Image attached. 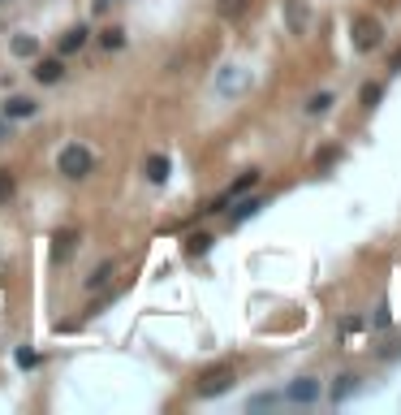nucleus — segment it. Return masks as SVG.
Returning a JSON list of instances; mask_svg holds the SVG:
<instances>
[{"label": "nucleus", "mask_w": 401, "mask_h": 415, "mask_svg": "<svg viewBox=\"0 0 401 415\" xmlns=\"http://www.w3.org/2000/svg\"><path fill=\"white\" fill-rule=\"evenodd\" d=\"M380 39H384V26H380L376 18L358 13V18L349 22V43H354L358 52H376V48H380Z\"/></svg>", "instance_id": "nucleus-1"}, {"label": "nucleus", "mask_w": 401, "mask_h": 415, "mask_svg": "<svg viewBox=\"0 0 401 415\" xmlns=\"http://www.w3.org/2000/svg\"><path fill=\"white\" fill-rule=\"evenodd\" d=\"M91 165H95V156L87 152V148H78V143H69V148H61V156H56V169L65 173V178H87L91 173Z\"/></svg>", "instance_id": "nucleus-2"}, {"label": "nucleus", "mask_w": 401, "mask_h": 415, "mask_svg": "<svg viewBox=\"0 0 401 415\" xmlns=\"http://www.w3.org/2000/svg\"><path fill=\"white\" fill-rule=\"evenodd\" d=\"M233 389V368H207L203 376H199V385H195V394L199 398H220V394H229Z\"/></svg>", "instance_id": "nucleus-3"}, {"label": "nucleus", "mask_w": 401, "mask_h": 415, "mask_svg": "<svg viewBox=\"0 0 401 415\" xmlns=\"http://www.w3.org/2000/svg\"><path fill=\"white\" fill-rule=\"evenodd\" d=\"M319 394H324V389H319L315 376H298L294 385L285 389V403H302V407H307V403H319Z\"/></svg>", "instance_id": "nucleus-4"}, {"label": "nucleus", "mask_w": 401, "mask_h": 415, "mask_svg": "<svg viewBox=\"0 0 401 415\" xmlns=\"http://www.w3.org/2000/svg\"><path fill=\"white\" fill-rule=\"evenodd\" d=\"M246 78H250V74H246L242 65H224V74L216 78V91H220V95H237V91L246 87Z\"/></svg>", "instance_id": "nucleus-5"}, {"label": "nucleus", "mask_w": 401, "mask_h": 415, "mask_svg": "<svg viewBox=\"0 0 401 415\" xmlns=\"http://www.w3.org/2000/svg\"><path fill=\"white\" fill-rule=\"evenodd\" d=\"M35 113H39V104L26 100V95H13V100L5 104V117L9 121H26V117H35Z\"/></svg>", "instance_id": "nucleus-6"}, {"label": "nucleus", "mask_w": 401, "mask_h": 415, "mask_svg": "<svg viewBox=\"0 0 401 415\" xmlns=\"http://www.w3.org/2000/svg\"><path fill=\"white\" fill-rule=\"evenodd\" d=\"M142 169H147V182H151V186H164V182H169V156L151 152V156H147V165H142Z\"/></svg>", "instance_id": "nucleus-7"}, {"label": "nucleus", "mask_w": 401, "mask_h": 415, "mask_svg": "<svg viewBox=\"0 0 401 415\" xmlns=\"http://www.w3.org/2000/svg\"><path fill=\"white\" fill-rule=\"evenodd\" d=\"M285 22H290L294 35H302V30H307V5H302V0H285Z\"/></svg>", "instance_id": "nucleus-8"}, {"label": "nucleus", "mask_w": 401, "mask_h": 415, "mask_svg": "<svg viewBox=\"0 0 401 415\" xmlns=\"http://www.w3.org/2000/svg\"><path fill=\"white\" fill-rule=\"evenodd\" d=\"M61 74H65V65H61L56 57L35 61V83H61Z\"/></svg>", "instance_id": "nucleus-9"}, {"label": "nucleus", "mask_w": 401, "mask_h": 415, "mask_svg": "<svg viewBox=\"0 0 401 415\" xmlns=\"http://www.w3.org/2000/svg\"><path fill=\"white\" fill-rule=\"evenodd\" d=\"M83 43H87V26H69L65 35H61V43H56V48H61V52L69 57V52H78Z\"/></svg>", "instance_id": "nucleus-10"}, {"label": "nucleus", "mask_w": 401, "mask_h": 415, "mask_svg": "<svg viewBox=\"0 0 401 415\" xmlns=\"http://www.w3.org/2000/svg\"><path fill=\"white\" fill-rule=\"evenodd\" d=\"M74 243H78V234H74V230H61V234H56V247H52V255H56V260H65V255L74 251Z\"/></svg>", "instance_id": "nucleus-11"}, {"label": "nucleus", "mask_w": 401, "mask_h": 415, "mask_svg": "<svg viewBox=\"0 0 401 415\" xmlns=\"http://www.w3.org/2000/svg\"><path fill=\"white\" fill-rule=\"evenodd\" d=\"M349 389H358V376H336V389H332V403H345V398H349Z\"/></svg>", "instance_id": "nucleus-12"}, {"label": "nucleus", "mask_w": 401, "mask_h": 415, "mask_svg": "<svg viewBox=\"0 0 401 415\" xmlns=\"http://www.w3.org/2000/svg\"><path fill=\"white\" fill-rule=\"evenodd\" d=\"M108 281H112V264H100V268L87 277V290H100V285H108Z\"/></svg>", "instance_id": "nucleus-13"}, {"label": "nucleus", "mask_w": 401, "mask_h": 415, "mask_svg": "<svg viewBox=\"0 0 401 415\" xmlns=\"http://www.w3.org/2000/svg\"><path fill=\"white\" fill-rule=\"evenodd\" d=\"M259 208H263L259 199H242V203H237L229 216H233V221H246V216H254V212H259Z\"/></svg>", "instance_id": "nucleus-14"}, {"label": "nucleus", "mask_w": 401, "mask_h": 415, "mask_svg": "<svg viewBox=\"0 0 401 415\" xmlns=\"http://www.w3.org/2000/svg\"><path fill=\"white\" fill-rule=\"evenodd\" d=\"M328 108H332V95L328 91H319V95H311V100H307V113H328Z\"/></svg>", "instance_id": "nucleus-15"}, {"label": "nucleus", "mask_w": 401, "mask_h": 415, "mask_svg": "<svg viewBox=\"0 0 401 415\" xmlns=\"http://www.w3.org/2000/svg\"><path fill=\"white\" fill-rule=\"evenodd\" d=\"M13 52H18V57H35V52H39V43L30 39V35H18V39H13Z\"/></svg>", "instance_id": "nucleus-16"}, {"label": "nucleus", "mask_w": 401, "mask_h": 415, "mask_svg": "<svg viewBox=\"0 0 401 415\" xmlns=\"http://www.w3.org/2000/svg\"><path fill=\"white\" fill-rule=\"evenodd\" d=\"M216 9H220V18H237V13L246 9V0H220Z\"/></svg>", "instance_id": "nucleus-17"}, {"label": "nucleus", "mask_w": 401, "mask_h": 415, "mask_svg": "<svg viewBox=\"0 0 401 415\" xmlns=\"http://www.w3.org/2000/svg\"><path fill=\"white\" fill-rule=\"evenodd\" d=\"M9 199H13V173L0 169V203H9Z\"/></svg>", "instance_id": "nucleus-18"}, {"label": "nucleus", "mask_w": 401, "mask_h": 415, "mask_svg": "<svg viewBox=\"0 0 401 415\" xmlns=\"http://www.w3.org/2000/svg\"><path fill=\"white\" fill-rule=\"evenodd\" d=\"M207 247H212V238H207V234H195V238L186 243V251H190V255H203Z\"/></svg>", "instance_id": "nucleus-19"}, {"label": "nucleus", "mask_w": 401, "mask_h": 415, "mask_svg": "<svg viewBox=\"0 0 401 415\" xmlns=\"http://www.w3.org/2000/svg\"><path fill=\"white\" fill-rule=\"evenodd\" d=\"M380 95H384V91H380L376 83H367V87H362V104H367V108H376V104H380Z\"/></svg>", "instance_id": "nucleus-20"}, {"label": "nucleus", "mask_w": 401, "mask_h": 415, "mask_svg": "<svg viewBox=\"0 0 401 415\" xmlns=\"http://www.w3.org/2000/svg\"><path fill=\"white\" fill-rule=\"evenodd\" d=\"M100 43L112 52V48H121V43H125V35H121V30H104V35H100Z\"/></svg>", "instance_id": "nucleus-21"}, {"label": "nucleus", "mask_w": 401, "mask_h": 415, "mask_svg": "<svg viewBox=\"0 0 401 415\" xmlns=\"http://www.w3.org/2000/svg\"><path fill=\"white\" fill-rule=\"evenodd\" d=\"M384 325H389V303H380V307H376V329H384Z\"/></svg>", "instance_id": "nucleus-22"}, {"label": "nucleus", "mask_w": 401, "mask_h": 415, "mask_svg": "<svg viewBox=\"0 0 401 415\" xmlns=\"http://www.w3.org/2000/svg\"><path fill=\"white\" fill-rule=\"evenodd\" d=\"M277 403V394H259V398H250V407H272Z\"/></svg>", "instance_id": "nucleus-23"}, {"label": "nucleus", "mask_w": 401, "mask_h": 415, "mask_svg": "<svg viewBox=\"0 0 401 415\" xmlns=\"http://www.w3.org/2000/svg\"><path fill=\"white\" fill-rule=\"evenodd\" d=\"M13 139V125H9V117H0V143H9Z\"/></svg>", "instance_id": "nucleus-24"}, {"label": "nucleus", "mask_w": 401, "mask_h": 415, "mask_svg": "<svg viewBox=\"0 0 401 415\" xmlns=\"http://www.w3.org/2000/svg\"><path fill=\"white\" fill-rule=\"evenodd\" d=\"M18 363H22V368H30V363H39V355H35V350H22Z\"/></svg>", "instance_id": "nucleus-25"}]
</instances>
